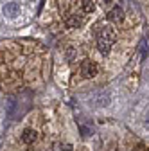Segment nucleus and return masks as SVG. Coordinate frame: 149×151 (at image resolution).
I'll list each match as a JSON object with an SVG mask.
<instances>
[{
    "instance_id": "obj_1",
    "label": "nucleus",
    "mask_w": 149,
    "mask_h": 151,
    "mask_svg": "<svg viewBox=\"0 0 149 151\" xmlns=\"http://www.w3.org/2000/svg\"><path fill=\"white\" fill-rule=\"evenodd\" d=\"M115 38H117L115 31L111 29V27H102L101 32H99V36H97V49L102 54H106L110 50V47L115 43Z\"/></svg>"
},
{
    "instance_id": "obj_2",
    "label": "nucleus",
    "mask_w": 149,
    "mask_h": 151,
    "mask_svg": "<svg viewBox=\"0 0 149 151\" xmlns=\"http://www.w3.org/2000/svg\"><path fill=\"white\" fill-rule=\"evenodd\" d=\"M95 74H97V65L94 61L85 60L81 63V76H83V78H94Z\"/></svg>"
},
{
    "instance_id": "obj_3",
    "label": "nucleus",
    "mask_w": 149,
    "mask_h": 151,
    "mask_svg": "<svg viewBox=\"0 0 149 151\" xmlns=\"http://www.w3.org/2000/svg\"><path fill=\"white\" fill-rule=\"evenodd\" d=\"M2 13L7 18H16L18 14H20V4H18V2H7V4H4Z\"/></svg>"
},
{
    "instance_id": "obj_4",
    "label": "nucleus",
    "mask_w": 149,
    "mask_h": 151,
    "mask_svg": "<svg viewBox=\"0 0 149 151\" xmlns=\"http://www.w3.org/2000/svg\"><path fill=\"white\" fill-rule=\"evenodd\" d=\"M106 18H108V20H111V22H120L122 18H124V11H122V7H120V6H115L111 11H108Z\"/></svg>"
},
{
    "instance_id": "obj_5",
    "label": "nucleus",
    "mask_w": 149,
    "mask_h": 151,
    "mask_svg": "<svg viewBox=\"0 0 149 151\" xmlns=\"http://www.w3.org/2000/svg\"><path fill=\"white\" fill-rule=\"evenodd\" d=\"M90 101L94 103L95 106H106V104L110 103V97L106 96V93H97V96H95V97H92Z\"/></svg>"
},
{
    "instance_id": "obj_6",
    "label": "nucleus",
    "mask_w": 149,
    "mask_h": 151,
    "mask_svg": "<svg viewBox=\"0 0 149 151\" xmlns=\"http://www.w3.org/2000/svg\"><path fill=\"white\" fill-rule=\"evenodd\" d=\"M36 137H38V133H36L34 129H25L24 135H22V140H24L25 144H32V142L36 140Z\"/></svg>"
},
{
    "instance_id": "obj_7",
    "label": "nucleus",
    "mask_w": 149,
    "mask_h": 151,
    "mask_svg": "<svg viewBox=\"0 0 149 151\" xmlns=\"http://www.w3.org/2000/svg\"><path fill=\"white\" fill-rule=\"evenodd\" d=\"M83 25V18L81 16H70L67 20V27H81Z\"/></svg>"
},
{
    "instance_id": "obj_8",
    "label": "nucleus",
    "mask_w": 149,
    "mask_h": 151,
    "mask_svg": "<svg viewBox=\"0 0 149 151\" xmlns=\"http://www.w3.org/2000/svg\"><path fill=\"white\" fill-rule=\"evenodd\" d=\"M54 151H74V147L68 142H58L54 144Z\"/></svg>"
},
{
    "instance_id": "obj_9",
    "label": "nucleus",
    "mask_w": 149,
    "mask_h": 151,
    "mask_svg": "<svg viewBox=\"0 0 149 151\" xmlns=\"http://www.w3.org/2000/svg\"><path fill=\"white\" fill-rule=\"evenodd\" d=\"M138 50H140V58H142V60H145V56H147V42H145V40H142V42H140Z\"/></svg>"
},
{
    "instance_id": "obj_10",
    "label": "nucleus",
    "mask_w": 149,
    "mask_h": 151,
    "mask_svg": "<svg viewBox=\"0 0 149 151\" xmlns=\"http://www.w3.org/2000/svg\"><path fill=\"white\" fill-rule=\"evenodd\" d=\"M79 131H81V135H83V137H90V135H92V128L85 126L83 122H79Z\"/></svg>"
},
{
    "instance_id": "obj_11",
    "label": "nucleus",
    "mask_w": 149,
    "mask_h": 151,
    "mask_svg": "<svg viewBox=\"0 0 149 151\" xmlns=\"http://www.w3.org/2000/svg\"><path fill=\"white\" fill-rule=\"evenodd\" d=\"M94 7H95L94 2H83V11L85 13H92V11H94Z\"/></svg>"
}]
</instances>
